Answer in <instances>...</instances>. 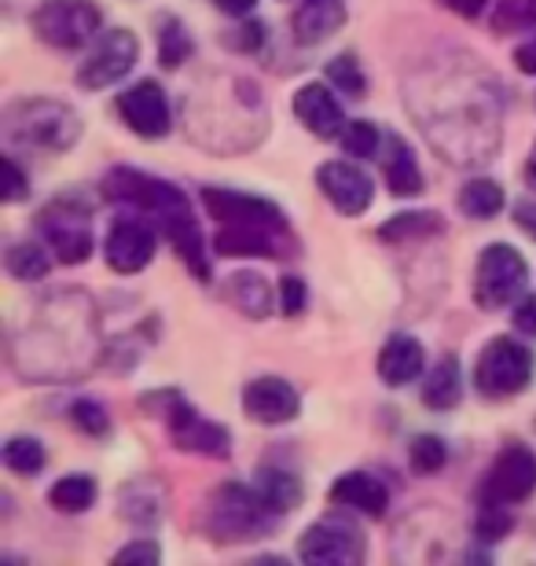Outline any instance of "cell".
I'll return each instance as SVG.
<instances>
[{
	"mask_svg": "<svg viewBox=\"0 0 536 566\" xmlns=\"http://www.w3.org/2000/svg\"><path fill=\"white\" fill-rule=\"evenodd\" d=\"M99 343L96 305L85 291L63 287L33 305L27 327H15L8 343L11 368L30 382H71L96 368Z\"/></svg>",
	"mask_w": 536,
	"mask_h": 566,
	"instance_id": "6da1fadb",
	"label": "cell"
},
{
	"mask_svg": "<svg viewBox=\"0 0 536 566\" xmlns=\"http://www.w3.org/2000/svg\"><path fill=\"white\" fill-rule=\"evenodd\" d=\"M4 140L11 147H30V151H49L63 155L71 151L82 137V118L74 115V107L60 104V99H19L4 111Z\"/></svg>",
	"mask_w": 536,
	"mask_h": 566,
	"instance_id": "7a4b0ae2",
	"label": "cell"
},
{
	"mask_svg": "<svg viewBox=\"0 0 536 566\" xmlns=\"http://www.w3.org/2000/svg\"><path fill=\"white\" fill-rule=\"evenodd\" d=\"M276 518L280 515L265 504L258 485L228 482L207 504V534L221 541V545H228V541H258L276 526Z\"/></svg>",
	"mask_w": 536,
	"mask_h": 566,
	"instance_id": "3957f363",
	"label": "cell"
},
{
	"mask_svg": "<svg viewBox=\"0 0 536 566\" xmlns=\"http://www.w3.org/2000/svg\"><path fill=\"white\" fill-rule=\"evenodd\" d=\"M533 371H536V360L529 354V346H522L518 338H511V335H500V338H488L485 349L477 354L474 387L488 401H507V398H518V394L529 387Z\"/></svg>",
	"mask_w": 536,
	"mask_h": 566,
	"instance_id": "277c9868",
	"label": "cell"
},
{
	"mask_svg": "<svg viewBox=\"0 0 536 566\" xmlns=\"http://www.w3.org/2000/svg\"><path fill=\"white\" fill-rule=\"evenodd\" d=\"M104 196L151 213L155 224H162L169 218H180V213H191L188 196L177 185H169V180H162V177L144 174V169H133V166L111 169V174L104 177Z\"/></svg>",
	"mask_w": 536,
	"mask_h": 566,
	"instance_id": "5b68a950",
	"label": "cell"
},
{
	"mask_svg": "<svg viewBox=\"0 0 536 566\" xmlns=\"http://www.w3.org/2000/svg\"><path fill=\"white\" fill-rule=\"evenodd\" d=\"M38 232L49 240L52 254L60 258L63 265H82L85 258L93 254V210L77 196L52 199L49 207L41 210Z\"/></svg>",
	"mask_w": 536,
	"mask_h": 566,
	"instance_id": "8992f818",
	"label": "cell"
},
{
	"mask_svg": "<svg viewBox=\"0 0 536 566\" xmlns=\"http://www.w3.org/2000/svg\"><path fill=\"white\" fill-rule=\"evenodd\" d=\"M104 27V11L93 0H44L33 11V33L52 49H82Z\"/></svg>",
	"mask_w": 536,
	"mask_h": 566,
	"instance_id": "52a82bcc",
	"label": "cell"
},
{
	"mask_svg": "<svg viewBox=\"0 0 536 566\" xmlns=\"http://www.w3.org/2000/svg\"><path fill=\"white\" fill-rule=\"evenodd\" d=\"M526 280H529L526 258H522L515 247L493 243V247H485L482 258H477L474 302L482 305L485 313L504 310L507 302H515L518 294L526 291Z\"/></svg>",
	"mask_w": 536,
	"mask_h": 566,
	"instance_id": "ba28073f",
	"label": "cell"
},
{
	"mask_svg": "<svg viewBox=\"0 0 536 566\" xmlns=\"http://www.w3.org/2000/svg\"><path fill=\"white\" fill-rule=\"evenodd\" d=\"M166 423H169V434L177 441V449L196 452V457H210V460H224L228 452H232V434H228L221 423L202 420L180 394H166Z\"/></svg>",
	"mask_w": 536,
	"mask_h": 566,
	"instance_id": "9c48e42d",
	"label": "cell"
},
{
	"mask_svg": "<svg viewBox=\"0 0 536 566\" xmlns=\"http://www.w3.org/2000/svg\"><path fill=\"white\" fill-rule=\"evenodd\" d=\"M298 559L309 566H353L364 559V534L346 518H324L302 534Z\"/></svg>",
	"mask_w": 536,
	"mask_h": 566,
	"instance_id": "30bf717a",
	"label": "cell"
},
{
	"mask_svg": "<svg viewBox=\"0 0 536 566\" xmlns=\"http://www.w3.org/2000/svg\"><path fill=\"white\" fill-rule=\"evenodd\" d=\"M136 55H140V44H136L133 30L104 33V38L93 44V52L85 55V63L77 66V85L88 88V93H96V88L122 82V77L136 66Z\"/></svg>",
	"mask_w": 536,
	"mask_h": 566,
	"instance_id": "8fae6325",
	"label": "cell"
},
{
	"mask_svg": "<svg viewBox=\"0 0 536 566\" xmlns=\"http://www.w3.org/2000/svg\"><path fill=\"white\" fill-rule=\"evenodd\" d=\"M536 493V457L511 441V446L500 452L493 460V468L485 474V485H482V501H496V504H522L529 501Z\"/></svg>",
	"mask_w": 536,
	"mask_h": 566,
	"instance_id": "7c38bea8",
	"label": "cell"
},
{
	"mask_svg": "<svg viewBox=\"0 0 536 566\" xmlns=\"http://www.w3.org/2000/svg\"><path fill=\"white\" fill-rule=\"evenodd\" d=\"M118 115L144 140H162L174 129V111H169V99L158 82H136L133 88H125L118 96Z\"/></svg>",
	"mask_w": 536,
	"mask_h": 566,
	"instance_id": "4fadbf2b",
	"label": "cell"
},
{
	"mask_svg": "<svg viewBox=\"0 0 536 566\" xmlns=\"http://www.w3.org/2000/svg\"><path fill=\"white\" fill-rule=\"evenodd\" d=\"M202 207L221 224H265V229H287V218L276 202L246 196L232 188H202Z\"/></svg>",
	"mask_w": 536,
	"mask_h": 566,
	"instance_id": "5bb4252c",
	"label": "cell"
},
{
	"mask_svg": "<svg viewBox=\"0 0 536 566\" xmlns=\"http://www.w3.org/2000/svg\"><path fill=\"white\" fill-rule=\"evenodd\" d=\"M213 251L232 258V254H250V258H287L298 251L291 229H265V224H224L213 235Z\"/></svg>",
	"mask_w": 536,
	"mask_h": 566,
	"instance_id": "9a60e30c",
	"label": "cell"
},
{
	"mask_svg": "<svg viewBox=\"0 0 536 566\" xmlns=\"http://www.w3.org/2000/svg\"><path fill=\"white\" fill-rule=\"evenodd\" d=\"M316 185H320L324 196L335 202V210L346 213V218H360L375 199L371 177L353 163H324L316 169Z\"/></svg>",
	"mask_w": 536,
	"mask_h": 566,
	"instance_id": "2e32d148",
	"label": "cell"
},
{
	"mask_svg": "<svg viewBox=\"0 0 536 566\" xmlns=\"http://www.w3.org/2000/svg\"><path fill=\"white\" fill-rule=\"evenodd\" d=\"M302 409L298 390L280 376H261L243 390V412L261 427H280L291 423Z\"/></svg>",
	"mask_w": 536,
	"mask_h": 566,
	"instance_id": "e0dca14e",
	"label": "cell"
},
{
	"mask_svg": "<svg viewBox=\"0 0 536 566\" xmlns=\"http://www.w3.org/2000/svg\"><path fill=\"white\" fill-rule=\"evenodd\" d=\"M155 258V232L151 224L136 221V218H122L111 224L107 235V265L114 273L133 276L140 273L144 265H151Z\"/></svg>",
	"mask_w": 536,
	"mask_h": 566,
	"instance_id": "ac0fdd59",
	"label": "cell"
},
{
	"mask_svg": "<svg viewBox=\"0 0 536 566\" xmlns=\"http://www.w3.org/2000/svg\"><path fill=\"white\" fill-rule=\"evenodd\" d=\"M294 115L320 140H335L349 126L346 115H341V104L330 96V88H324V82H309L294 93Z\"/></svg>",
	"mask_w": 536,
	"mask_h": 566,
	"instance_id": "d6986e66",
	"label": "cell"
},
{
	"mask_svg": "<svg viewBox=\"0 0 536 566\" xmlns=\"http://www.w3.org/2000/svg\"><path fill=\"white\" fill-rule=\"evenodd\" d=\"M330 504L353 507L360 515H382L390 507V490L368 471H346L330 485Z\"/></svg>",
	"mask_w": 536,
	"mask_h": 566,
	"instance_id": "ffe728a7",
	"label": "cell"
},
{
	"mask_svg": "<svg viewBox=\"0 0 536 566\" xmlns=\"http://www.w3.org/2000/svg\"><path fill=\"white\" fill-rule=\"evenodd\" d=\"M346 27V0H302L294 11L291 30L302 44H320Z\"/></svg>",
	"mask_w": 536,
	"mask_h": 566,
	"instance_id": "44dd1931",
	"label": "cell"
},
{
	"mask_svg": "<svg viewBox=\"0 0 536 566\" xmlns=\"http://www.w3.org/2000/svg\"><path fill=\"white\" fill-rule=\"evenodd\" d=\"M423 343L412 335H393L390 343L382 346L379 354V376L382 382H390V387H408V382H416L423 376Z\"/></svg>",
	"mask_w": 536,
	"mask_h": 566,
	"instance_id": "7402d4cb",
	"label": "cell"
},
{
	"mask_svg": "<svg viewBox=\"0 0 536 566\" xmlns=\"http://www.w3.org/2000/svg\"><path fill=\"white\" fill-rule=\"evenodd\" d=\"M379 158H382V177L386 185H390L393 196H419L423 191V174H419L416 158H412V147H408L401 137H393V133H386L382 137V147H379Z\"/></svg>",
	"mask_w": 536,
	"mask_h": 566,
	"instance_id": "603a6c76",
	"label": "cell"
},
{
	"mask_svg": "<svg viewBox=\"0 0 536 566\" xmlns=\"http://www.w3.org/2000/svg\"><path fill=\"white\" fill-rule=\"evenodd\" d=\"M228 298L239 313H246L250 321H265V316L276 310V294H272V283L261 273H235L228 280Z\"/></svg>",
	"mask_w": 536,
	"mask_h": 566,
	"instance_id": "cb8c5ba5",
	"label": "cell"
},
{
	"mask_svg": "<svg viewBox=\"0 0 536 566\" xmlns=\"http://www.w3.org/2000/svg\"><path fill=\"white\" fill-rule=\"evenodd\" d=\"M455 202H460V210L466 213V218H474V221H493L500 210H504V188L496 185V180H488V177H474V180H466V185L460 188V196H455Z\"/></svg>",
	"mask_w": 536,
	"mask_h": 566,
	"instance_id": "d4e9b609",
	"label": "cell"
},
{
	"mask_svg": "<svg viewBox=\"0 0 536 566\" xmlns=\"http://www.w3.org/2000/svg\"><path fill=\"white\" fill-rule=\"evenodd\" d=\"M463 398V379H460V365L455 357H444L438 368L430 371L427 387H423V405L433 412H449L455 409Z\"/></svg>",
	"mask_w": 536,
	"mask_h": 566,
	"instance_id": "484cf974",
	"label": "cell"
},
{
	"mask_svg": "<svg viewBox=\"0 0 536 566\" xmlns=\"http://www.w3.org/2000/svg\"><path fill=\"white\" fill-rule=\"evenodd\" d=\"M96 493H99V485H96L93 474H66V479H60L49 490V504L55 507V512L77 515V512H85V507L96 504Z\"/></svg>",
	"mask_w": 536,
	"mask_h": 566,
	"instance_id": "4316f807",
	"label": "cell"
},
{
	"mask_svg": "<svg viewBox=\"0 0 536 566\" xmlns=\"http://www.w3.org/2000/svg\"><path fill=\"white\" fill-rule=\"evenodd\" d=\"M444 221L433 210H416V213H397L393 221H386L379 229V240L386 243H404V240H427V235H441Z\"/></svg>",
	"mask_w": 536,
	"mask_h": 566,
	"instance_id": "83f0119b",
	"label": "cell"
},
{
	"mask_svg": "<svg viewBox=\"0 0 536 566\" xmlns=\"http://www.w3.org/2000/svg\"><path fill=\"white\" fill-rule=\"evenodd\" d=\"M258 493L265 496V504L276 515H287L291 507L302 504V482L294 479L291 471H280V468H265L258 474Z\"/></svg>",
	"mask_w": 536,
	"mask_h": 566,
	"instance_id": "f1b7e54d",
	"label": "cell"
},
{
	"mask_svg": "<svg viewBox=\"0 0 536 566\" xmlns=\"http://www.w3.org/2000/svg\"><path fill=\"white\" fill-rule=\"evenodd\" d=\"M191 52H196V44H191V33L180 19H166L162 30H158V63L166 66V71H177V66H185L191 60Z\"/></svg>",
	"mask_w": 536,
	"mask_h": 566,
	"instance_id": "f546056e",
	"label": "cell"
},
{
	"mask_svg": "<svg viewBox=\"0 0 536 566\" xmlns=\"http://www.w3.org/2000/svg\"><path fill=\"white\" fill-rule=\"evenodd\" d=\"M4 265H8V273L15 280H44V276H49V254H44L38 243L8 247Z\"/></svg>",
	"mask_w": 536,
	"mask_h": 566,
	"instance_id": "4dcf8cb0",
	"label": "cell"
},
{
	"mask_svg": "<svg viewBox=\"0 0 536 566\" xmlns=\"http://www.w3.org/2000/svg\"><path fill=\"white\" fill-rule=\"evenodd\" d=\"M511 530H515V515H511V504H496V501H482L474 518V534L477 541L493 545V541H504Z\"/></svg>",
	"mask_w": 536,
	"mask_h": 566,
	"instance_id": "1f68e13d",
	"label": "cell"
},
{
	"mask_svg": "<svg viewBox=\"0 0 536 566\" xmlns=\"http://www.w3.org/2000/svg\"><path fill=\"white\" fill-rule=\"evenodd\" d=\"M4 468L15 474H38L44 468V446L38 438H8L4 441Z\"/></svg>",
	"mask_w": 536,
	"mask_h": 566,
	"instance_id": "d6a6232c",
	"label": "cell"
},
{
	"mask_svg": "<svg viewBox=\"0 0 536 566\" xmlns=\"http://www.w3.org/2000/svg\"><path fill=\"white\" fill-rule=\"evenodd\" d=\"M493 27H496V33L533 30L536 27V0H500Z\"/></svg>",
	"mask_w": 536,
	"mask_h": 566,
	"instance_id": "836d02e7",
	"label": "cell"
},
{
	"mask_svg": "<svg viewBox=\"0 0 536 566\" xmlns=\"http://www.w3.org/2000/svg\"><path fill=\"white\" fill-rule=\"evenodd\" d=\"M382 147V133L371 126V122H349L341 129V151L353 155V158H371L379 155Z\"/></svg>",
	"mask_w": 536,
	"mask_h": 566,
	"instance_id": "e575fe53",
	"label": "cell"
},
{
	"mask_svg": "<svg viewBox=\"0 0 536 566\" xmlns=\"http://www.w3.org/2000/svg\"><path fill=\"white\" fill-rule=\"evenodd\" d=\"M408 460H412V468L419 474H433V471L444 468V460H449V449H444V441L438 434H419V438H412Z\"/></svg>",
	"mask_w": 536,
	"mask_h": 566,
	"instance_id": "d590c367",
	"label": "cell"
},
{
	"mask_svg": "<svg viewBox=\"0 0 536 566\" xmlns=\"http://www.w3.org/2000/svg\"><path fill=\"white\" fill-rule=\"evenodd\" d=\"M122 515L129 518V523H136V526H155L158 523V515H162V501L151 496V482H144V496H140V501H136V493L129 490V485H125Z\"/></svg>",
	"mask_w": 536,
	"mask_h": 566,
	"instance_id": "8d00e7d4",
	"label": "cell"
},
{
	"mask_svg": "<svg viewBox=\"0 0 536 566\" xmlns=\"http://www.w3.org/2000/svg\"><path fill=\"white\" fill-rule=\"evenodd\" d=\"M327 77H330V85H338L341 93H349L353 99L368 93V82H364V71H360V63L353 60V55H335V60L327 63Z\"/></svg>",
	"mask_w": 536,
	"mask_h": 566,
	"instance_id": "74e56055",
	"label": "cell"
},
{
	"mask_svg": "<svg viewBox=\"0 0 536 566\" xmlns=\"http://www.w3.org/2000/svg\"><path fill=\"white\" fill-rule=\"evenodd\" d=\"M71 420L77 430H85V434H93V438H104L107 430H111V420H107V412H104V405H96V401H74L71 405Z\"/></svg>",
	"mask_w": 536,
	"mask_h": 566,
	"instance_id": "f35d334b",
	"label": "cell"
},
{
	"mask_svg": "<svg viewBox=\"0 0 536 566\" xmlns=\"http://www.w3.org/2000/svg\"><path fill=\"white\" fill-rule=\"evenodd\" d=\"M305 302H309V291H305V280L287 273L280 280V313L283 316H298L305 313Z\"/></svg>",
	"mask_w": 536,
	"mask_h": 566,
	"instance_id": "ab89813d",
	"label": "cell"
},
{
	"mask_svg": "<svg viewBox=\"0 0 536 566\" xmlns=\"http://www.w3.org/2000/svg\"><path fill=\"white\" fill-rule=\"evenodd\" d=\"M30 191L27 185V174L19 169V163L11 155H4V188H0V199L4 202H19L22 196Z\"/></svg>",
	"mask_w": 536,
	"mask_h": 566,
	"instance_id": "60d3db41",
	"label": "cell"
},
{
	"mask_svg": "<svg viewBox=\"0 0 536 566\" xmlns=\"http://www.w3.org/2000/svg\"><path fill=\"white\" fill-rule=\"evenodd\" d=\"M158 559H162V548H158L155 545V541H133V545H125V548H118V552H114V563H158Z\"/></svg>",
	"mask_w": 536,
	"mask_h": 566,
	"instance_id": "b9f144b4",
	"label": "cell"
},
{
	"mask_svg": "<svg viewBox=\"0 0 536 566\" xmlns=\"http://www.w3.org/2000/svg\"><path fill=\"white\" fill-rule=\"evenodd\" d=\"M228 44H232V49H239V52H258L261 44H265V27H261V22H246L243 30H235V33H228Z\"/></svg>",
	"mask_w": 536,
	"mask_h": 566,
	"instance_id": "7bdbcfd3",
	"label": "cell"
},
{
	"mask_svg": "<svg viewBox=\"0 0 536 566\" xmlns=\"http://www.w3.org/2000/svg\"><path fill=\"white\" fill-rule=\"evenodd\" d=\"M511 321H515V327H518L522 335H533L536 338V294H522L518 310H515V316H511Z\"/></svg>",
	"mask_w": 536,
	"mask_h": 566,
	"instance_id": "ee69618b",
	"label": "cell"
},
{
	"mask_svg": "<svg viewBox=\"0 0 536 566\" xmlns=\"http://www.w3.org/2000/svg\"><path fill=\"white\" fill-rule=\"evenodd\" d=\"M444 8H452L455 15H463V19H477L485 11L488 0H441Z\"/></svg>",
	"mask_w": 536,
	"mask_h": 566,
	"instance_id": "f6af8a7d",
	"label": "cell"
},
{
	"mask_svg": "<svg viewBox=\"0 0 536 566\" xmlns=\"http://www.w3.org/2000/svg\"><path fill=\"white\" fill-rule=\"evenodd\" d=\"M515 63L522 74H536V38H529L526 44H518L515 49Z\"/></svg>",
	"mask_w": 536,
	"mask_h": 566,
	"instance_id": "bcb514c9",
	"label": "cell"
},
{
	"mask_svg": "<svg viewBox=\"0 0 536 566\" xmlns=\"http://www.w3.org/2000/svg\"><path fill=\"white\" fill-rule=\"evenodd\" d=\"M515 224H518L522 232H529V240H536V202H518Z\"/></svg>",
	"mask_w": 536,
	"mask_h": 566,
	"instance_id": "7dc6e473",
	"label": "cell"
},
{
	"mask_svg": "<svg viewBox=\"0 0 536 566\" xmlns=\"http://www.w3.org/2000/svg\"><path fill=\"white\" fill-rule=\"evenodd\" d=\"M213 4L221 8L224 15H246V11L258 4V0H213Z\"/></svg>",
	"mask_w": 536,
	"mask_h": 566,
	"instance_id": "c3c4849f",
	"label": "cell"
},
{
	"mask_svg": "<svg viewBox=\"0 0 536 566\" xmlns=\"http://www.w3.org/2000/svg\"><path fill=\"white\" fill-rule=\"evenodd\" d=\"M526 185L536 191V144H533V151H529V163H526Z\"/></svg>",
	"mask_w": 536,
	"mask_h": 566,
	"instance_id": "681fc988",
	"label": "cell"
}]
</instances>
